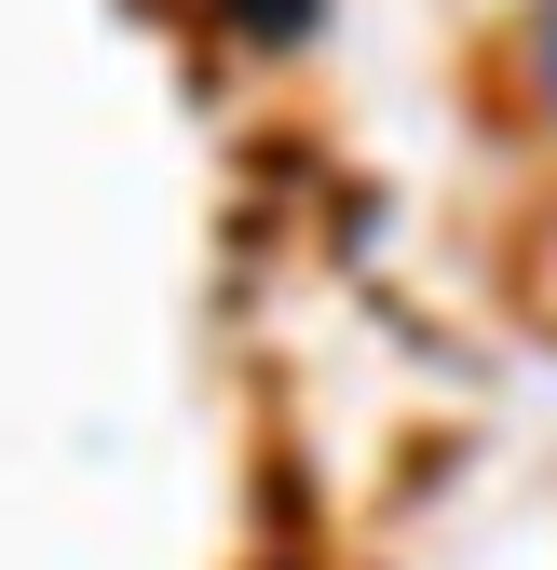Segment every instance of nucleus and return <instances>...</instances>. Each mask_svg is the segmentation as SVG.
Wrapping results in <instances>:
<instances>
[{
  "label": "nucleus",
  "instance_id": "1",
  "mask_svg": "<svg viewBox=\"0 0 557 570\" xmlns=\"http://www.w3.org/2000/svg\"><path fill=\"white\" fill-rule=\"evenodd\" d=\"M530 82H544V122H557V0L530 14Z\"/></svg>",
  "mask_w": 557,
  "mask_h": 570
}]
</instances>
